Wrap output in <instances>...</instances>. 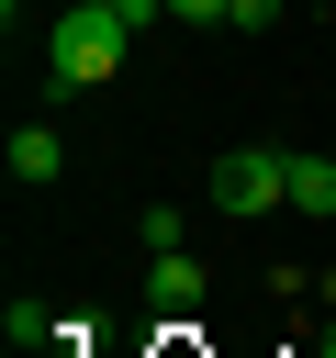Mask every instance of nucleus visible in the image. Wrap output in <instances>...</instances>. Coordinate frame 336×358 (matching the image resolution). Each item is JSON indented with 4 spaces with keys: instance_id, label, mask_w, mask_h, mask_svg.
Here are the masks:
<instances>
[{
    "instance_id": "obj_9",
    "label": "nucleus",
    "mask_w": 336,
    "mask_h": 358,
    "mask_svg": "<svg viewBox=\"0 0 336 358\" xmlns=\"http://www.w3.org/2000/svg\"><path fill=\"white\" fill-rule=\"evenodd\" d=\"M235 22H246V34H269V22H280V0H235Z\"/></svg>"
},
{
    "instance_id": "obj_5",
    "label": "nucleus",
    "mask_w": 336,
    "mask_h": 358,
    "mask_svg": "<svg viewBox=\"0 0 336 358\" xmlns=\"http://www.w3.org/2000/svg\"><path fill=\"white\" fill-rule=\"evenodd\" d=\"M291 213H336V157H291Z\"/></svg>"
},
{
    "instance_id": "obj_6",
    "label": "nucleus",
    "mask_w": 336,
    "mask_h": 358,
    "mask_svg": "<svg viewBox=\"0 0 336 358\" xmlns=\"http://www.w3.org/2000/svg\"><path fill=\"white\" fill-rule=\"evenodd\" d=\"M134 235H146V257H168V246H190V213H179V201H146Z\"/></svg>"
},
{
    "instance_id": "obj_3",
    "label": "nucleus",
    "mask_w": 336,
    "mask_h": 358,
    "mask_svg": "<svg viewBox=\"0 0 336 358\" xmlns=\"http://www.w3.org/2000/svg\"><path fill=\"white\" fill-rule=\"evenodd\" d=\"M146 268H157V280H146V291H157V313H190V291H202V257H190V246H168V257H146Z\"/></svg>"
},
{
    "instance_id": "obj_2",
    "label": "nucleus",
    "mask_w": 336,
    "mask_h": 358,
    "mask_svg": "<svg viewBox=\"0 0 336 358\" xmlns=\"http://www.w3.org/2000/svg\"><path fill=\"white\" fill-rule=\"evenodd\" d=\"M202 201H213V213H235V224H258V213H280V201H291V157H280V145H235V157H213V168H202Z\"/></svg>"
},
{
    "instance_id": "obj_4",
    "label": "nucleus",
    "mask_w": 336,
    "mask_h": 358,
    "mask_svg": "<svg viewBox=\"0 0 336 358\" xmlns=\"http://www.w3.org/2000/svg\"><path fill=\"white\" fill-rule=\"evenodd\" d=\"M56 168H67L56 123H22V134H11V179H56Z\"/></svg>"
},
{
    "instance_id": "obj_1",
    "label": "nucleus",
    "mask_w": 336,
    "mask_h": 358,
    "mask_svg": "<svg viewBox=\"0 0 336 358\" xmlns=\"http://www.w3.org/2000/svg\"><path fill=\"white\" fill-rule=\"evenodd\" d=\"M123 56H134V22L101 11V0H67V11L45 22V67H56V90H112Z\"/></svg>"
},
{
    "instance_id": "obj_10",
    "label": "nucleus",
    "mask_w": 336,
    "mask_h": 358,
    "mask_svg": "<svg viewBox=\"0 0 336 358\" xmlns=\"http://www.w3.org/2000/svg\"><path fill=\"white\" fill-rule=\"evenodd\" d=\"M101 11H123V22H157V11H168V0H101Z\"/></svg>"
},
{
    "instance_id": "obj_7",
    "label": "nucleus",
    "mask_w": 336,
    "mask_h": 358,
    "mask_svg": "<svg viewBox=\"0 0 336 358\" xmlns=\"http://www.w3.org/2000/svg\"><path fill=\"white\" fill-rule=\"evenodd\" d=\"M0 324H11V347H45V336H56V313H45V302H11Z\"/></svg>"
},
{
    "instance_id": "obj_8",
    "label": "nucleus",
    "mask_w": 336,
    "mask_h": 358,
    "mask_svg": "<svg viewBox=\"0 0 336 358\" xmlns=\"http://www.w3.org/2000/svg\"><path fill=\"white\" fill-rule=\"evenodd\" d=\"M179 22H235V0H168Z\"/></svg>"
}]
</instances>
